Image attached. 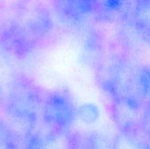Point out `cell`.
I'll return each mask as SVG.
<instances>
[{"instance_id": "cell-11", "label": "cell", "mask_w": 150, "mask_h": 149, "mask_svg": "<svg viewBox=\"0 0 150 149\" xmlns=\"http://www.w3.org/2000/svg\"><path fill=\"white\" fill-rule=\"evenodd\" d=\"M141 148H142V149H150V147H149L148 144H146L144 142L141 143Z\"/></svg>"}, {"instance_id": "cell-6", "label": "cell", "mask_w": 150, "mask_h": 149, "mask_svg": "<svg viewBox=\"0 0 150 149\" xmlns=\"http://www.w3.org/2000/svg\"><path fill=\"white\" fill-rule=\"evenodd\" d=\"M54 6L65 19L81 21L95 15L96 0H54Z\"/></svg>"}, {"instance_id": "cell-5", "label": "cell", "mask_w": 150, "mask_h": 149, "mask_svg": "<svg viewBox=\"0 0 150 149\" xmlns=\"http://www.w3.org/2000/svg\"><path fill=\"white\" fill-rule=\"evenodd\" d=\"M134 0H96L95 16L105 22H124L130 18Z\"/></svg>"}, {"instance_id": "cell-2", "label": "cell", "mask_w": 150, "mask_h": 149, "mask_svg": "<svg viewBox=\"0 0 150 149\" xmlns=\"http://www.w3.org/2000/svg\"><path fill=\"white\" fill-rule=\"evenodd\" d=\"M44 98L39 85L29 76L19 74L7 84L4 110L9 119L25 131L40 120Z\"/></svg>"}, {"instance_id": "cell-3", "label": "cell", "mask_w": 150, "mask_h": 149, "mask_svg": "<svg viewBox=\"0 0 150 149\" xmlns=\"http://www.w3.org/2000/svg\"><path fill=\"white\" fill-rule=\"evenodd\" d=\"M77 119V107L71 95L54 90L45 96L40 120L56 135H66Z\"/></svg>"}, {"instance_id": "cell-8", "label": "cell", "mask_w": 150, "mask_h": 149, "mask_svg": "<svg viewBox=\"0 0 150 149\" xmlns=\"http://www.w3.org/2000/svg\"><path fill=\"white\" fill-rule=\"evenodd\" d=\"M0 149H23L22 136L2 119H0Z\"/></svg>"}, {"instance_id": "cell-9", "label": "cell", "mask_w": 150, "mask_h": 149, "mask_svg": "<svg viewBox=\"0 0 150 149\" xmlns=\"http://www.w3.org/2000/svg\"><path fill=\"white\" fill-rule=\"evenodd\" d=\"M98 117L99 110L94 104H84L77 108V119L84 124H93L98 120Z\"/></svg>"}, {"instance_id": "cell-1", "label": "cell", "mask_w": 150, "mask_h": 149, "mask_svg": "<svg viewBox=\"0 0 150 149\" xmlns=\"http://www.w3.org/2000/svg\"><path fill=\"white\" fill-rule=\"evenodd\" d=\"M53 20L49 11L36 2H22L2 30L15 47L32 53L52 31Z\"/></svg>"}, {"instance_id": "cell-10", "label": "cell", "mask_w": 150, "mask_h": 149, "mask_svg": "<svg viewBox=\"0 0 150 149\" xmlns=\"http://www.w3.org/2000/svg\"><path fill=\"white\" fill-rule=\"evenodd\" d=\"M143 115L145 117L150 118V97L147 100L145 105H144V109H143Z\"/></svg>"}, {"instance_id": "cell-7", "label": "cell", "mask_w": 150, "mask_h": 149, "mask_svg": "<svg viewBox=\"0 0 150 149\" xmlns=\"http://www.w3.org/2000/svg\"><path fill=\"white\" fill-rule=\"evenodd\" d=\"M129 19L135 35L150 46V0H134Z\"/></svg>"}, {"instance_id": "cell-4", "label": "cell", "mask_w": 150, "mask_h": 149, "mask_svg": "<svg viewBox=\"0 0 150 149\" xmlns=\"http://www.w3.org/2000/svg\"><path fill=\"white\" fill-rule=\"evenodd\" d=\"M68 149H117L116 141L104 133L88 132L66 134Z\"/></svg>"}]
</instances>
